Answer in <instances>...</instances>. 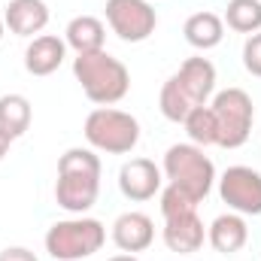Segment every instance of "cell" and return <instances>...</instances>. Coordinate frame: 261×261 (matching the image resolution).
<instances>
[{
  "label": "cell",
  "mask_w": 261,
  "mask_h": 261,
  "mask_svg": "<svg viewBox=\"0 0 261 261\" xmlns=\"http://www.w3.org/2000/svg\"><path fill=\"white\" fill-rule=\"evenodd\" d=\"M213 94H216V67L210 58L195 55V58H186L179 70L161 85L158 107L167 122L179 125L195 107H206Z\"/></svg>",
  "instance_id": "obj_1"
},
{
  "label": "cell",
  "mask_w": 261,
  "mask_h": 261,
  "mask_svg": "<svg viewBox=\"0 0 261 261\" xmlns=\"http://www.w3.org/2000/svg\"><path fill=\"white\" fill-rule=\"evenodd\" d=\"M100 195V158L94 155V149H82L73 146L58 158V179H55V200L58 206L73 213V216H85Z\"/></svg>",
  "instance_id": "obj_2"
},
{
  "label": "cell",
  "mask_w": 261,
  "mask_h": 261,
  "mask_svg": "<svg viewBox=\"0 0 261 261\" xmlns=\"http://www.w3.org/2000/svg\"><path fill=\"white\" fill-rule=\"evenodd\" d=\"M73 76L82 85L85 97L97 107H113L119 103L130 88V73L119 58H113L107 49L100 52H85L73 58Z\"/></svg>",
  "instance_id": "obj_3"
},
{
  "label": "cell",
  "mask_w": 261,
  "mask_h": 261,
  "mask_svg": "<svg viewBox=\"0 0 261 261\" xmlns=\"http://www.w3.org/2000/svg\"><path fill=\"white\" fill-rule=\"evenodd\" d=\"M161 173L170 186L182 189L195 203H203V197L213 192V182H216V164L195 143H173L164 152Z\"/></svg>",
  "instance_id": "obj_4"
},
{
  "label": "cell",
  "mask_w": 261,
  "mask_h": 261,
  "mask_svg": "<svg viewBox=\"0 0 261 261\" xmlns=\"http://www.w3.org/2000/svg\"><path fill=\"white\" fill-rule=\"evenodd\" d=\"M107 243L103 222L91 216H73L61 219L46 231V252L55 261H82L100 252Z\"/></svg>",
  "instance_id": "obj_5"
},
{
  "label": "cell",
  "mask_w": 261,
  "mask_h": 261,
  "mask_svg": "<svg viewBox=\"0 0 261 261\" xmlns=\"http://www.w3.org/2000/svg\"><path fill=\"white\" fill-rule=\"evenodd\" d=\"M82 134L94 152L107 155H128L140 143V122L116 107H97L85 116Z\"/></svg>",
  "instance_id": "obj_6"
},
{
  "label": "cell",
  "mask_w": 261,
  "mask_h": 261,
  "mask_svg": "<svg viewBox=\"0 0 261 261\" xmlns=\"http://www.w3.org/2000/svg\"><path fill=\"white\" fill-rule=\"evenodd\" d=\"M210 110L216 116L219 125V143L222 149H240L249 134H252V122H255V107L252 97L243 88H225L216 91L210 100Z\"/></svg>",
  "instance_id": "obj_7"
},
{
  "label": "cell",
  "mask_w": 261,
  "mask_h": 261,
  "mask_svg": "<svg viewBox=\"0 0 261 261\" xmlns=\"http://www.w3.org/2000/svg\"><path fill=\"white\" fill-rule=\"evenodd\" d=\"M107 24L122 43H143L158 28V12L149 0H107Z\"/></svg>",
  "instance_id": "obj_8"
},
{
  "label": "cell",
  "mask_w": 261,
  "mask_h": 261,
  "mask_svg": "<svg viewBox=\"0 0 261 261\" xmlns=\"http://www.w3.org/2000/svg\"><path fill=\"white\" fill-rule=\"evenodd\" d=\"M219 197L228 203L231 213L261 216V173L246 164L228 167L219 176Z\"/></svg>",
  "instance_id": "obj_9"
},
{
  "label": "cell",
  "mask_w": 261,
  "mask_h": 261,
  "mask_svg": "<svg viewBox=\"0 0 261 261\" xmlns=\"http://www.w3.org/2000/svg\"><path fill=\"white\" fill-rule=\"evenodd\" d=\"M161 186H164V173L149 158H130L119 170V192L128 200H134V203L152 200L161 192Z\"/></svg>",
  "instance_id": "obj_10"
},
{
  "label": "cell",
  "mask_w": 261,
  "mask_h": 261,
  "mask_svg": "<svg viewBox=\"0 0 261 261\" xmlns=\"http://www.w3.org/2000/svg\"><path fill=\"white\" fill-rule=\"evenodd\" d=\"M161 240L170 252H179V255H192L203 246L206 240V228L197 216V210L189 213H179V216H167L164 219V228H161Z\"/></svg>",
  "instance_id": "obj_11"
},
{
  "label": "cell",
  "mask_w": 261,
  "mask_h": 261,
  "mask_svg": "<svg viewBox=\"0 0 261 261\" xmlns=\"http://www.w3.org/2000/svg\"><path fill=\"white\" fill-rule=\"evenodd\" d=\"M155 240V222L146 216V213H122L116 222H113V243L122 249V252H146Z\"/></svg>",
  "instance_id": "obj_12"
},
{
  "label": "cell",
  "mask_w": 261,
  "mask_h": 261,
  "mask_svg": "<svg viewBox=\"0 0 261 261\" xmlns=\"http://www.w3.org/2000/svg\"><path fill=\"white\" fill-rule=\"evenodd\" d=\"M249 240V228H246V216L240 213H222L210 222L206 228V243L219 252V255H234L246 246Z\"/></svg>",
  "instance_id": "obj_13"
},
{
  "label": "cell",
  "mask_w": 261,
  "mask_h": 261,
  "mask_svg": "<svg viewBox=\"0 0 261 261\" xmlns=\"http://www.w3.org/2000/svg\"><path fill=\"white\" fill-rule=\"evenodd\" d=\"M67 58V43L55 34H40L24 49V70L31 76H52Z\"/></svg>",
  "instance_id": "obj_14"
},
{
  "label": "cell",
  "mask_w": 261,
  "mask_h": 261,
  "mask_svg": "<svg viewBox=\"0 0 261 261\" xmlns=\"http://www.w3.org/2000/svg\"><path fill=\"white\" fill-rule=\"evenodd\" d=\"M3 24L15 37H40L49 24V6L46 0H9L3 12Z\"/></svg>",
  "instance_id": "obj_15"
},
{
  "label": "cell",
  "mask_w": 261,
  "mask_h": 261,
  "mask_svg": "<svg viewBox=\"0 0 261 261\" xmlns=\"http://www.w3.org/2000/svg\"><path fill=\"white\" fill-rule=\"evenodd\" d=\"M182 37L186 43L197 52H210L225 40V21L216 12H195L186 18L182 24Z\"/></svg>",
  "instance_id": "obj_16"
},
{
  "label": "cell",
  "mask_w": 261,
  "mask_h": 261,
  "mask_svg": "<svg viewBox=\"0 0 261 261\" xmlns=\"http://www.w3.org/2000/svg\"><path fill=\"white\" fill-rule=\"evenodd\" d=\"M64 43L76 52V55L100 52L103 43H107V28H103V21L94 18V15H76V18H70V24H67Z\"/></svg>",
  "instance_id": "obj_17"
},
{
  "label": "cell",
  "mask_w": 261,
  "mask_h": 261,
  "mask_svg": "<svg viewBox=\"0 0 261 261\" xmlns=\"http://www.w3.org/2000/svg\"><path fill=\"white\" fill-rule=\"evenodd\" d=\"M31 119H34V110H31V100L24 94H3L0 97V130L9 134L12 140H18L21 134H28L31 128Z\"/></svg>",
  "instance_id": "obj_18"
},
{
  "label": "cell",
  "mask_w": 261,
  "mask_h": 261,
  "mask_svg": "<svg viewBox=\"0 0 261 261\" xmlns=\"http://www.w3.org/2000/svg\"><path fill=\"white\" fill-rule=\"evenodd\" d=\"M231 31L237 34H258L261 31V0H228L225 6V18H222Z\"/></svg>",
  "instance_id": "obj_19"
},
{
  "label": "cell",
  "mask_w": 261,
  "mask_h": 261,
  "mask_svg": "<svg viewBox=\"0 0 261 261\" xmlns=\"http://www.w3.org/2000/svg\"><path fill=\"white\" fill-rule=\"evenodd\" d=\"M182 125H186V134H189V143H195L200 149L219 143V125H216V116H213L210 103H206V107H195V110L186 116Z\"/></svg>",
  "instance_id": "obj_20"
},
{
  "label": "cell",
  "mask_w": 261,
  "mask_h": 261,
  "mask_svg": "<svg viewBox=\"0 0 261 261\" xmlns=\"http://www.w3.org/2000/svg\"><path fill=\"white\" fill-rule=\"evenodd\" d=\"M189 210H197V203L186 195L182 189H176V186H170V182H167V189H161V216H164V219H167V216L189 213Z\"/></svg>",
  "instance_id": "obj_21"
},
{
  "label": "cell",
  "mask_w": 261,
  "mask_h": 261,
  "mask_svg": "<svg viewBox=\"0 0 261 261\" xmlns=\"http://www.w3.org/2000/svg\"><path fill=\"white\" fill-rule=\"evenodd\" d=\"M243 67H246V73L261 79V31L249 34L246 43H243Z\"/></svg>",
  "instance_id": "obj_22"
},
{
  "label": "cell",
  "mask_w": 261,
  "mask_h": 261,
  "mask_svg": "<svg viewBox=\"0 0 261 261\" xmlns=\"http://www.w3.org/2000/svg\"><path fill=\"white\" fill-rule=\"evenodd\" d=\"M0 261H40L28 246H6L3 252H0Z\"/></svg>",
  "instance_id": "obj_23"
},
{
  "label": "cell",
  "mask_w": 261,
  "mask_h": 261,
  "mask_svg": "<svg viewBox=\"0 0 261 261\" xmlns=\"http://www.w3.org/2000/svg\"><path fill=\"white\" fill-rule=\"evenodd\" d=\"M12 143H15V140H12L9 134H3V130H0V161H3L6 155H9V149H12Z\"/></svg>",
  "instance_id": "obj_24"
},
{
  "label": "cell",
  "mask_w": 261,
  "mask_h": 261,
  "mask_svg": "<svg viewBox=\"0 0 261 261\" xmlns=\"http://www.w3.org/2000/svg\"><path fill=\"white\" fill-rule=\"evenodd\" d=\"M107 261H140V258L130 255V252H122V255H113V258H107Z\"/></svg>",
  "instance_id": "obj_25"
},
{
  "label": "cell",
  "mask_w": 261,
  "mask_h": 261,
  "mask_svg": "<svg viewBox=\"0 0 261 261\" xmlns=\"http://www.w3.org/2000/svg\"><path fill=\"white\" fill-rule=\"evenodd\" d=\"M3 31H6V24H3V18H0V40H3Z\"/></svg>",
  "instance_id": "obj_26"
}]
</instances>
